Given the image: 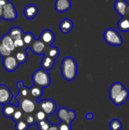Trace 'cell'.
I'll list each match as a JSON object with an SVG mask.
<instances>
[{
	"label": "cell",
	"mask_w": 129,
	"mask_h": 130,
	"mask_svg": "<svg viewBox=\"0 0 129 130\" xmlns=\"http://www.w3.org/2000/svg\"><path fill=\"white\" fill-rule=\"evenodd\" d=\"M14 47H15V49L25 50H26L25 44H24V40H23V39H22V38L14 40Z\"/></svg>",
	"instance_id": "32"
},
{
	"label": "cell",
	"mask_w": 129,
	"mask_h": 130,
	"mask_svg": "<svg viewBox=\"0 0 129 130\" xmlns=\"http://www.w3.org/2000/svg\"><path fill=\"white\" fill-rule=\"evenodd\" d=\"M42 94H43V88L35 85H33L30 88V98H32L33 99L36 100L40 98L42 96Z\"/></svg>",
	"instance_id": "26"
},
{
	"label": "cell",
	"mask_w": 129,
	"mask_h": 130,
	"mask_svg": "<svg viewBox=\"0 0 129 130\" xmlns=\"http://www.w3.org/2000/svg\"><path fill=\"white\" fill-rule=\"evenodd\" d=\"M25 114L23 113V111L20 109V107H17V110L14 111V114L12 115V117H11V120H13L15 123L16 122H17V121H19V120H23L24 118V116Z\"/></svg>",
	"instance_id": "29"
},
{
	"label": "cell",
	"mask_w": 129,
	"mask_h": 130,
	"mask_svg": "<svg viewBox=\"0 0 129 130\" xmlns=\"http://www.w3.org/2000/svg\"><path fill=\"white\" fill-rule=\"evenodd\" d=\"M2 65H3L5 70L8 72H14L19 66V63L17 62L15 57L11 55L3 58Z\"/></svg>",
	"instance_id": "8"
},
{
	"label": "cell",
	"mask_w": 129,
	"mask_h": 130,
	"mask_svg": "<svg viewBox=\"0 0 129 130\" xmlns=\"http://www.w3.org/2000/svg\"><path fill=\"white\" fill-rule=\"evenodd\" d=\"M103 38L106 43L111 46H121L122 38L121 35L113 28H107L103 34Z\"/></svg>",
	"instance_id": "3"
},
{
	"label": "cell",
	"mask_w": 129,
	"mask_h": 130,
	"mask_svg": "<svg viewBox=\"0 0 129 130\" xmlns=\"http://www.w3.org/2000/svg\"><path fill=\"white\" fill-rule=\"evenodd\" d=\"M57 116L62 122L70 125V123L75 119L76 113L74 110H68L65 107H61L57 111Z\"/></svg>",
	"instance_id": "6"
},
{
	"label": "cell",
	"mask_w": 129,
	"mask_h": 130,
	"mask_svg": "<svg viewBox=\"0 0 129 130\" xmlns=\"http://www.w3.org/2000/svg\"><path fill=\"white\" fill-rule=\"evenodd\" d=\"M29 127L30 126L24 121V119L16 122V125H15L16 130H28Z\"/></svg>",
	"instance_id": "30"
},
{
	"label": "cell",
	"mask_w": 129,
	"mask_h": 130,
	"mask_svg": "<svg viewBox=\"0 0 129 130\" xmlns=\"http://www.w3.org/2000/svg\"><path fill=\"white\" fill-rule=\"evenodd\" d=\"M122 128V122L118 119H113L109 123L110 130H121Z\"/></svg>",
	"instance_id": "28"
},
{
	"label": "cell",
	"mask_w": 129,
	"mask_h": 130,
	"mask_svg": "<svg viewBox=\"0 0 129 130\" xmlns=\"http://www.w3.org/2000/svg\"><path fill=\"white\" fill-rule=\"evenodd\" d=\"M46 117H47V116L46 115V113L43 110H41L36 111V113L34 115V118H35L36 123H39L40 121L46 120Z\"/></svg>",
	"instance_id": "31"
},
{
	"label": "cell",
	"mask_w": 129,
	"mask_h": 130,
	"mask_svg": "<svg viewBox=\"0 0 129 130\" xmlns=\"http://www.w3.org/2000/svg\"><path fill=\"white\" fill-rule=\"evenodd\" d=\"M9 0H0V19L2 18V11H3V8L4 6L8 3Z\"/></svg>",
	"instance_id": "37"
},
{
	"label": "cell",
	"mask_w": 129,
	"mask_h": 130,
	"mask_svg": "<svg viewBox=\"0 0 129 130\" xmlns=\"http://www.w3.org/2000/svg\"><path fill=\"white\" fill-rule=\"evenodd\" d=\"M17 106H15L14 104H5L2 108V114L4 117L7 118H11L12 115L14 114V111L17 110Z\"/></svg>",
	"instance_id": "22"
},
{
	"label": "cell",
	"mask_w": 129,
	"mask_h": 130,
	"mask_svg": "<svg viewBox=\"0 0 129 130\" xmlns=\"http://www.w3.org/2000/svg\"><path fill=\"white\" fill-rule=\"evenodd\" d=\"M129 98V91L127 88H124L118 95L117 97L115 98V100L113 101V103L115 104V105H117V106H120L123 104H125Z\"/></svg>",
	"instance_id": "16"
},
{
	"label": "cell",
	"mask_w": 129,
	"mask_h": 130,
	"mask_svg": "<svg viewBox=\"0 0 129 130\" xmlns=\"http://www.w3.org/2000/svg\"><path fill=\"white\" fill-rule=\"evenodd\" d=\"M118 28L122 32H128L129 31V20L128 18L122 17L119 21L117 24Z\"/></svg>",
	"instance_id": "27"
},
{
	"label": "cell",
	"mask_w": 129,
	"mask_h": 130,
	"mask_svg": "<svg viewBox=\"0 0 129 130\" xmlns=\"http://www.w3.org/2000/svg\"><path fill=\"white\" fill-rule=\"evenodd\" d=\"M24 42V44H25V48L26 50L28 49L30 47V46L32 44V43L35 40V37H34V35L33 34L30 33V32H25L24 33V35H23V37H22Z\"/></svg>",
	"instance_id": "25"
},
{
	"label": "cell",
	"mask_w": 129,
	"mask_h": 130,
	"mask_svg": "<svg viewBox=\"0 0 129 130\" xmlns=\"http://www.w3.org/2000/svg\"><path fill=\"white\" fill-rule=\"evenodd\" d=\"M37 124H38V129L39 130H48L51 126V124L49 123H48L46 121V120L40 121V122L37 123Z\"/></svg>",
	"instance_id": "33"
},
{
	"label": "cell",
	"mask_w": 129,
	"mask_h": 130,
	"mask_svg": "<svg viewBox=\"0 0 129 130\" xmlns=\"http://www.w3.org/2000/svg\"><path fill=\"white\" fill-rule=\"evenodd\" d=\"M0 87H1V85H0Z\"/></svg>",
	"instance_id": "41"
},
{
	"label": "cell",
	"mask_w": 129,
	"mask_h": 130,
	"mask_svg": "<svg viewBox=\"0 0 129 130\" xmlns=\"http://www.w3.org/2000/svg\"><path fill=\"white\" fill-rule=\"evenodd\" d=\"M61 73L67 81H73L78 74V64L71 56L65 57L61 63Z\"/></svg>",
	"instance_id": "1"
},
{
	"label": "cell",
	"mask_w": 129,
	"mask_h": 130,
	"mask_svg": "<svg viewBox=\"0 0 129 130\" xmlns=\"http://www.w3.org/2000/svg\"><path fill=\"white\" fill-rule=\"evenodd\" d=\"M39 8L35 4H29L24 8L23 13L27 19H33L38 14Z\"/></svg>",
	"instance_id": "12"
},
{
	"label": "cell",
	"mask_w": 129,
	"mask_h": 130,
	"mask_svg": "<svg viewBox=\"0 0 129 130\" xmlns=\"http://www.w3.org/2000/svg\"><path fill=\"white\" fill-rule=\"evenodd\" d=\"M93 118H94V114L92 113H87L86 114V119L87 120H93Z\"/></svg>",
	"instance_id": "38"
},
{
	"label": "cell",
	"mask_w": 129,
	"mask_h": 130,
	"mask_svg": "<svg viewBox=\"0 0 129 130\" xmlns=\"http://www.w3.org/2000/svg\"><path fill=\"white\" fill-rule=\"evenodd\" d=\"M48 130H59V129H58V126H54V125H52V126H50L49 129Z\"/></svg>",
	"instance_id": "40"
},
{
	"label": "cell",
	"mask_w": 129,
	"mask_h": 130,
	"mask_svg": "<svg viewBox=\"0 0 129 130\" xmlns=\"http://www.w3.org/2000/svg\"><path fill=\"white\" fill-rule=\"evenodd\" d=\"M11 54V52L8 51V50H6L3 46L2 44L1 43V41H0V56L5 58L6 56H8Z\"/></svg>",
	"instance_id": "34"
},
{
	"label": "cell",
	"mask_w": 129,
	"mask_h": 130,
	"mask_svg": "<svg viewBox=\"0 0 129 130\" xmlns=\"http://www.w3.org/2000/svg\"><path fill=\"white\" fill-rule=\"evenodd\" d=\"M125 18H128L129 20V5H128L127 8H126V11H125V15H124Z\"/></svg>",
	"instance_id": "39"
},
{
	"label": "cell",
	"mask_w": 129,
	"mask_h": 130,
	"mask_svg": "<svg viewBox=\"0 0 129 130\" xmlns=\"http://www.w3.org/2000/svg\"><path fill=\"white\" fill-rule=\"evenodd\" d=\"M0 41L1 43L2 44V46L8 50L10 52H13L15 50V47H14V40L7 34L4 35L2 38H0Z\"/></svg>",
	"instance_id": "18"
},
{
	"label": "cell",
	"mask_w": 129,
	"mask_h": 130,
	"mask_svg": "<svg viewBox=\"0 0 129 130\" xmlns=\"http://www.w3.org/2000/svg\"><path fill=\"white\" fill-rule=\"evenodd\" d=\"M26 115V114H25ZM29 126H33V124L36 123V120H35V118H34V116L32 115V114H27L26 116V119L24 120Z\"/></svg>",
	"instance_id": "35"
},
{
	"label": "cell",
	"mask_w": 129,
	"mask_h": 130,
	"mask_svg": "<svg viewBox=\"0 0 129 130\" xmlns=\"http://www.w3.org/2000/svg\"><path fill=\"white\" fill-rule=\"evenodd\" d=\"M17 13L14 5L11 2L8 1V3L3 8L2 19L5 21H14L17 18Z\"/></svg>",
	"instance_id": "5"
},
{
	"label": "cell",
	"mask_w": 129,
	"mask_h": 130,
	"mask_svg": "<svg viewBox=\"0 0 129 130\" xmlns=\"http://www.w3.org/2000/svg\"><path fill=\"white\" fill-rule=\"evenodd\" d=\"M73 27H74L73 21L68 18L63 19L59 24V29L62 31V33H63V34L69 33L70 31H71Z\"/></svg>",
	"instance_id": "19"
},
{
	"label": "cell",
	"mask_w": 129,
	"mask_h": 130,
	"mask_svg": "<svg viewBox=\"0 0 129 130\" xmlns=\"http://www.w3.org/2000/svg\"><path fill=\"white\" fill-rule=\"evenodd\" d=\"M39 39L42 40L46 46H52L55 41L56 37L55 34L51 30L46 29L41 32Z\"/></svg>",
	"instance_id": "11"
},
{
	"label": "cell",
	"mask_w": 129,
	"mask_h": 130,
	"mask_svg": "<svg viewBox=\"0 0 129 130\" xmlns=\"http://www.w3.org/2000/svg\"><path fill=\"white\" fill-rule=\"evenodd\" d=\"M45 54L49 56L50 58L56 60L60 54V51L58 47L56 46H47Z\"/></svg>",
	"instance_id": "23"
},
{
	"label": "cell",
	"mask_w": 129,
	"mask_h": 130,
	"mask_svg": "<svg viewBox=\"0 0 129 130\" xmlns=\"http://www.w3.org/2000/svg\"><path fill=\"white\" fill-rule=\"evenodd\" d=\"M12 100V93L11 90L5 85L0 87V104L5 105L9 104Z\"/></svg>",
	"instance_id": "10"
},
{
	"label": "cell",
	"mask_w": 129,
	"mask_h": 130,
	"mask_svg": "<svg viewBox=\"0 0 129 130\" xmlns=\"http://www.w3.org/2000/svg\"><path fill=\"white\" fill-rule=\"evenodd\" d=\"M24 31L23 30L19 27H13L10 29V30L8 33V35L13 40H17V39H21L23 37L24 35Z\"/></svg>",
	"instance_id": "21"
},
{
	"label": "cell",
	"mask_w": 129,
	"mask_h": 130,
	"mask_svg": "<svg viewBox=\"0 0 129 130\" xmlns=\"http://www.w3.org/2000/svg\"><path fill=\"white\" fill-rule=\"evenodd\" d=\"M32 81L35 86L41 88H47L51 84V78L47 71L43 69H37L32 75Z\"/></svg>",
	"instance_id": "2"
},
{
	"label": "cell",
	"mask_w": 129,
	"mask_h": 130,
	"mask_svg": "<svg viewBox=\"0 0 129 130\" xmlns=\"http://www.w3.org/2000/svg\"><path fill=\"white\" fill-rule=\"evenodd\" d=\"M54 64H55V59L50 58L49 56H48L46 54L43 55V57H42V59L40 62L42 69L46 70V71L50 70L54 66Z\"/></svg>",
	"instance_id": "17"
},
{
	"label": "cell",
	"mask_w": 129,
	"mask_h": 130,
	"mask_svg": "<svg viewBox=\"0 0 129 130\" xmlns=\"http://www.w3.org/2000/svg\"><path fill=\"white\" fill-rule=\"evenodd\" d=\"M58 129L59 130H71V125L66 124L63 122H61L59 125L58 126Z\"/></svg>",
	"instance_id": "36"
},
{
	"label": "cell",
	"mask_w": 129,
	"mask_h": 130,
	"mask_svg": "<svg viewBox=\"0 0 129 130\" xmlns=\"http://www.w3.org/2000/svg\"><path fill=\"white\" fill-rule=\"evenodd\" d=\"M15 59H17V62L20 64L25 63L28 59V54L25 50H19L15 55Z\"/></svg>",
	"instance_id": "24"
},
{
	"label": "cell",
	"mask_w": 129,
	"mask_h": 130,
	"mask_svg": "<svg viewBox=\"0 0 129 130\" xmlns=\"http://www.w3.org/2000/svg\"><path fill=\"white\" fill-rule=\"evenodd\" d=\"M20 104L19 107L23 111V113L26 115L32 114L36 110V104L34 99L32 98H27L21 99L18 101Z\"/></svg>",
	"instance_id": "4"
},
{
	"label": "cell",
	"mask_w": 129,
	"mask_h": 130,
	"mask_svg": "<svg viewBox=\"0 0 129 130\" xmlns=\"http://www.w3.org/2000/svg\"><path fill=\"white\" fill-rule=\"evenodd\" d=\"M124 88H125V87L122 85V83H121V82H115L110 86L109 91V98L112 101V102L115 100V98L117 97V95Z\"/></svg>",
	"instance_id": "13"
},
{
	"label": "cell",
	"mask_w": 129,
	"mask_h": 130,
	"mask_svg": "<svg viewBox=\"0 0 129 130\" xmlns=\"http://www.w3.org/2000/svg\"><path fill=\"white\" fill-rule=\"evenodd\" d=\"M128 5V4L125 0H116V2H115L114 7H115L116 12L122 17H124Z\"/></svg>",
	"instance_id": "20"
},
{
	"label": "cell",
	"mask_w": 129,
	"mask_h": 130,
	"mask_svg": "<svg viewBox=\"0 0 129 130\" xmlns=\"http://www.w3.org/2000/svg\"><path fill=\"white\" fill-rule=\"evenodd\" d=\"M38 104L40 107V110H43L47 117L52 115L57 109V105L56 102L51 99H46L40 102Z\"/></svg>",
	"instance_id": "7"
},
{
	"label": "cell",
	"mask_w": 129,
	"mask_h": 130,
	"mask_svg": "<svg viewBox=\"0 0 129 130\" xmlns=\"http://www.w3.org/2000/svg\"><path fill=\"white\" fill-rule=\"evenodd\" d=\"M71 6L70 0H56L55 8L59 13H64L68 11Z\"/></svg>",
	"instance_id": "14"
},
{
	"label": "cell",
	"mask_w": 129,
	"mask_h": 130,
	"mask_svg": "<svg viewBox=\"0 0 129 130\" xmlns=\"http://www.w3.org/2000/svg\"><path fill=\"white\" fill-rule=\"evenodd\" d=\"M17 88L19 90V93L15 97V98L17 99L18 101L20 100H21V99H24V98H30V88H27V87H24L22 81H19L17 83Z\"/></svg>",
	"instance_id": "15"
},
{
	"label": "cell",
	"mask_w": 129,
	"mask_h": 130,
	"mask_svg": "<svg viewBox=\"0 0 129 130\" xmlns=\"http://www.w3.org/2000/svg\"><path fill=\"white\" fill-rule=\"evenodd\" d=\"M47 46L40 39H35L32 44L30 46L29 49L36 55L43 56L45 54Z\"/></svg>",
	"instance_id": "9"
}]
</instances>
